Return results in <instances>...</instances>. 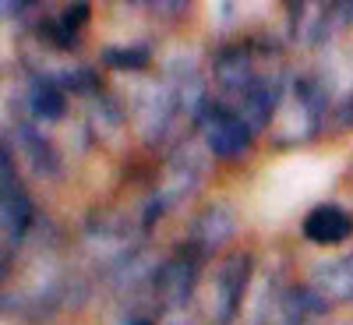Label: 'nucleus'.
<instances>
[{
	"label": "nucleus",
	"mask_w": 353,
	"mask_h": 325,
	"mask_svg": "<svg viewBox=\"0 0 353 325\" xmlns=\"http://www.w3.org/2000/svg\"><path fill=\"white\" fill-rule=\"evenodd\" d=\"M329 113V88L321 85L314 75H301L293 78V85L286 88V99L279 106V141H307L321 131Z\"/></svg>",
	"instance_id": "nucleus-1"
},
{
	"label": "nucleus",
	"mask_w": 353,
	"mask_h": 325,
	"mask_svg": "<svg viewBox=\"0 0 353 325\" xmlns=\"http://www.w3.org/2000/svg\"><path fill=\"white\" fill-rule=\"evenodd\" d=\"M329 311L314 297L311 286H293V283H269L261 290V297L254 304L251 325H304L307 315Z\"/></svg>",
	"instance_id": "nucleus-2"
},
{
	"label": "nucleus",
	"mask_w": 353,
	"mask_h": 325,
	"mask_svg": "<svg viewBox=\"0 0 353 325\" xmlns=\"http://www.w3.org/2000/svg\"><path fill=\"white\" fill-rule=\"evenodd\" d=\"M198 131H201V141H205V149H209L212 156L219 159H237L251 149V128L248 121L237 113V110H226L219 103H209L205 106V113L198 117Z\"/></svg>",
	"instance_id": "nucleus-3"
},
{
	"label": "nucleus",
	"mask_w": 353,
	"mask_h": 325,
	"mask_svg": "<svg viewBox=\"0 0 353 325\" xmlns=\"http://www.w3.org/2000/svg\"><path fill=\"white\" fill-rule=\"evenodd\" d=\"M251 279V255L248 251H230L212 273V293H209V315L216 325H230L233 315L241 311L244 290Z\"/></svg>",
	"instance_id": "nucleus-4"
},
{
	"label": "nucleus",
	"mask_w": 353,
	"mask_h": 325,
	"mask_svg": "<svg viewBox=\"0 0 353 325\" xmlns=\"http://www.w3.org/2000/svg\"><path fill=\"white\" fill-rule=\"evenodd\" d=\"M198 262L201 258L188 255L184 248L176 251L173 258L159 262V273L152 279V297H156L163 315H176L181 308H188L191 293L198 286Z\"/></svg>",
	"instance_id": "nucleus-5"
},
{
	"label": "nucleus",
	"mask_w": 353,
	"mask_h": 325,
	"mask_svg": "<svg viewBox=\"0 0 353 325\" xmlns=\"http://www.w3.org/2000/svg\"><path fill=\"white\" fill-rule=\"evenodd\" d=\"M233 230H237V213H233L230 205H223V201H212V205H205V209L191 219L188 241L181 248L188 255H194V258H205V255L219 251L233 237Z\"/></svg>",
	"instance_id": "nucleus-6"
},
{
	"label": "nucleus",
	"mask_w": 353,
	"mask_h": 325,
	"mask_svg": "<svg viewBox=\"0 0 353 325\" xmlns=\"http://www.w3.org/2000/svg\"><path fill=\"white\" fill-rule=\"evenodd\" d=\"M0 188H4V195H0V219H4V241L8 248L18 244L28 226H32V198L25 195V188L18 184L14 177V163H11V149L4 145V170H0Z\"/></svg>",
	"instance_id": "nucleus-7"
},
{
	"label": "nucleus",
	"mask_w": 353,
	"mask_h": 325,
	"mask_svg": "<svg viewBox=\"0 0 353 325\" xmlns=\"http://www.w3.org/2000/svg\"><path fill=\"white\" fill-rule=\"evenodd\" d=\"M286 99V81L283 75H258L244 92H241V117L248 121L251 131H261L269 128L276 117H279V106Z\"/></svg>",
	"instance_id": "nucleus-8"
},
{
	"label": "nucleus",
	"mask_w": 353,
	"mask_h": 325,
	"mask_svg": "<svg viewBox=\"0 0 353 325\" xmlns=\"http://www.w3.org/2000/svg\"><path fill=\"white\" fill-rule=\"evenodd\" d=\"M304 237L318 248H336L346 237H353V216L339 205L325 201V205H314V209L304 216Z\"/></svg>",
	"instance_id": "nucleus-9"
},
{
	"label": "nucleus",
	"mask_w": 353,
	"mask_h": 325,
	"mask_svg": "<svg viewBox=\"0 0 353 325\" xmlns=\"http://www.w3.org/2000/svg\"><path fill=\"white\" fill-rule=\"evenodd\" d=\"M314 297L321 304H339V301H353V258H336V262H321L311 269V283Z\"/></svg>",
	"instance_id": "nucleus-10"
},
{
	"label": "nucleus",
	"mask_w": 353,
	"mask_h": 325,
	"mask_svg": "<svg viewBox=\"0 0 353 325\" xmlns=\"http://www.w3.org/2000/svg\"><path fill=\"white\" fill-rule=\"evenodd\" d=\"M14 141H18V152H21L25 166L36 177H53L61 170V156H57V149L50 145V138L36 131V124H25V121L14 124Z\"/></svg>",
	"instance_id": "nucleus-11"
},
{
	"label": "nucleus",
	"mask_w": 353,
	"mask_h": 325,
	"mask_svg": "<svg viewBox=\"0 0 353 325\" xmlns=\"http://www.w3.org/2000/svg\"><path fill=\"white\" fill-rule=\"evenodd\" d=\"M212 75L223 88H230V92H244V88L258 78L254 75V57L248 53V46H226V50L216 53Z\"/></svg>",
	"instance_id": "nucleus-12"
},
{
	"label": "nucleus",
	"mask_w": 353,
	"mask_h": 325,
	"mask_svg": "<svg viewBox=\"0 0 353 325\" xmlns=\"http://www.w3.org/2000/svg\"><path fill=\"white\" fill-rule=\"evenodd\" d=\"M25 103H28V113H32L36 121H61L68 113V92L50 75L32 78V85H28V92H25Z\"/></svg>",
	"instance_id": "nucleus-13"
},
{
	"label": "nucleus",
	"mask_w": 353,
	"mask_h": 325,
	"mask_svg": "<svg viewBox=\"0 0 353 325\" xmlns=\"http://www.w3.org/2000/svg\"><path fill=\"white\" fill-rule=\"evenodd\" d=\"M173 113H176V96H173V85H156L149 99H145L141 106V135L145 141H159L173 121Z\"/></svg>",
	"instance_id": "nucleus-14"
},
{
	"label": "nucleus",
	"mask_w": 353,
	"mask_h": 325,
	"mask_svg": "<svg viewBox=\"0 0 353 325\" xmlns=\"http://www.w3.org/2000/svg\"><path fill=\"white\" fill-rule=\"evenodd\" d=\"M290 32L304 46L321 43V18H325V4H290Z\"/></svg>",
	"instance_id": "nucleus-15"
},
{
	"label": "nucleus",
	"mask_w": 353,
	"mask_h": 325,
	"mask_svg": "<svg viewBox=\"0 0 353 325\" xmlns=\"http://www.w3.org/2000/svg\"><path fill=\"white\" fill-rule=\"evenodd\" d=\"M173 85V96H176V113H188V117H201L205 106H209V96H205V81L201 75H181Z\"/></svg>",
	"instance_id": "nucleus-16"
},
{
	"label": "nucleus",
	"mask_w": 353,
	"mask_h": 325,
	"mask_svg": "<svg viewBox=\"0 0 353 325\" xmlns=\"http://www.w3.org/2000/svg\"><path fill=\"white\" fill-rule=\"evenodd\" d=\"M99 57L106 68H117V71H141L152 64V50L145 43L141 46H106Z\"/></svg>",
	"instance_id": "nucleus-17"
},
{
	"label": "nucleus",
	"mask_w": 353,
	"mask_h": 325,
	"mask_svg": "<svg viewBox=\"0 0 353 325\" xmlns=\"http://www.w3.org/2000/svg\"><path fill=\"white\" fill-rule=\"evenodd\" d=\"M346 25H353V4H325V18H321V43L336 39Z\"/></svg>",
	"instance_id": "nucleus-18"
},
{
	"label": "nucleus",
	"mask_w": 353,
	"mask_h": 325,
	"mask_svg": "<svg viewBox=\"0 0 353 325\" xmlns=\"http://www.w3.org/2000/svg\"><path fill=\"white\" fill-rule=\"evenodd\" d=\"M39 32H43L46 43L57 46V50H71V46L78 43V32H71L61 18H57V21H39Z\"/></svg>",
	"instance_id": "nucleus-19"
},
{
	"label": "nucleus",
	"mask_w": 353,
	"mask_h": 325,
	"mask_svg": "<svg viewBox=\"0 0 353 325\" xmlns=\"http://www.w3.org/2000/svg\"><path fill=\"white\" fill-rule=\"evenodd\" d=\"M88 18H92V8L88 4H71V8L61 11V21L71 28V32H81V28L88 25Z\"/></svg>",
	"instance_id": "nucleus-20"
},
{
	"label": "nucleus",
	"mask_w": 353,
	"mask_h": 325,
	"mask_svg": "<svg viewBox=\"0 0 353 325\" xmlns=\"http://www.w3.org/2000/svg\"><path fill=\"white\" fill-rule=\"evenodd\" d=\"M121 325H159V318L149 308H128V315H124Z\"/></svg>",
	"instance_id": "nucleus-21"
},
{
	"label": "nucleus",
	"mask_w": 353,
	"mask_h": 325,
	"mask_svg": "<svg viewBox=\"0 0 353 325\" xmlns=\"http://www.w3.org/2000/svg\"><path fill=\"white\" fill-rule=\"evenodd\" d=\"M0 11H4V18H25V14H32L36 8L32 4H11V0H4V4H0Z\"/></svg>",
	"instance_id": "nucleus-22"
},
{
	"label": "nucleus",
	"mask_w": 353,
	"mask_h": 325,
	"mask_svg": "<svg viewBox=\"0 0 353 325\" xmlns=\"http://www.w3.org/2000/svg\"><path fill=\"white\" fill-rule=\"evenodd\" d=\"M353 124V96L339 106V128H350Z\"/></svg>",
	"instance_id": "nucleus-23"
},
{
	"label": "nucleus",
	"mask_w": 353,
	"mask_h": 325,
	"mask_svg": "<svg viewBox=\"0 0 353 325\" xmlns=\"http://www.w3.org/2000/svg\"><path fill=\"white\" fill-rule=\"evenodd\" d=\"M159 325H176V322H173V315H166V318H163Z\"/></svg>",
	"instance_id": "nucleus-24"
}]
</instances>
